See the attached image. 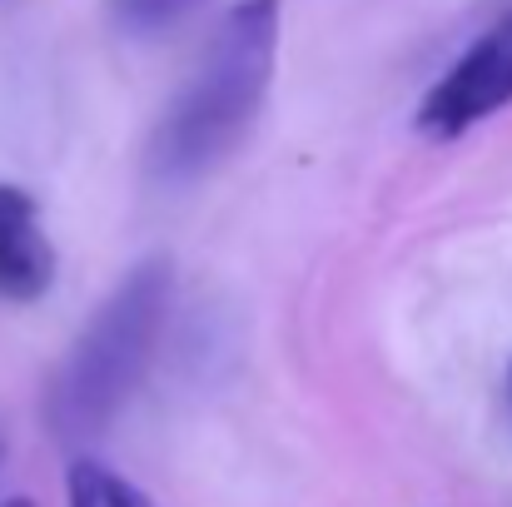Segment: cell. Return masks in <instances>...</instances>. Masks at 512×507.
I'll list each match as a JSON object with an SVG mask.
<instances>
[{
  "mask_svg": "<svg viewBox=\"0 0 512 507\" xmlns=\"http://www.w3.org/2000/svg\"><path fill=\"white\" fill-rule=\"evenodd\" d=\"M279 60V0H234L199 70L160 115L145 169L155 184H189L219 165L259 120Z\"/></svg>",
  "mask_w": 512,
  "mask_h": 507,
  "instance_id": "1",
  "label": "cell"
},
{
  "mask_svg": "<svg viewBox=\"0 0 512 507\" xmlns=\"http://www.w3.org/2000/svg\"><path fill=\"white\" fill-rule=\"evenodd\" d=\"M170 299L174 264L165 254H150L95 309L90 329L65 353V363L50 383V398H45V423L65 448L95 443L115 423V413L130 403V393L140 388V378L155 358V343L165 334Z\"/></svg>",
  "mask_w": 512,
  "mask_h": 507,
  "instance_id": "2",
  "label": "cell"
},
{
  "mask_svg": "<svg viewBox=\"0 0 512 507\" xmlns=\"http://www.w3.org/2000/svg\"><path fill=\"white\" fill-rule=\"evenodd\" d=\"M503 105H512V10L493 20L423 95L418 130L428 140H458L488 115H498Z\"/></svg>",
  "mask_w": 512,
  "mask_h": 507,
  "instance_id": "3",
  "label": "cell"
},
{
  "mask_svg": "<svg viewBox=\"0 0 512 507\" xmlns=\"http://www.w3.org/2000/svg\"><path fill=\"white\" fill-rule=\"evenodd\" d=\"M55 284V244L25 189L0 184V299L35 304Z\"/></svg>",
  "mask_w": 512,
  "mask_h": 507,
  "instance_id": "4",
  "label": "cell"
},
{
  "mask_svg": "<svg viewBox=\"0 0 512 507\" xmlns=\"http://www.w3.org/2000/svg\"><path fill=\"white\" fill-rule=\"evenodd\" d=\"M65 498H70V507H150V498L135 483H125L120 473H110L95 458H75L70 463Z\"/></svg>",
  "mask_w": 512,
  "mask_h": 507,
  "instance_id": "5",
  "label": "cell"
},
{
  "mask_svg": "<svg viewBox=\"0 0 512 507\" xmlns=\"http://www.w3.org/2000/svg\"><path fill=\"white\" fill-rule=\"evenodd\" d=\"M199 5H209V0H105L110 25L120 35H135V40H150V35H165L174 25H184Z\"/></svg>",
  "mask_w": 512,
  "mask_h": 507,
  "instance_id": "6",
  "label": "cell"
},
{
  "mask_svg": "<svg viewBox=\"0 0 512 507\" xmlns=\"http://www.w3.org/2000/svg\"><path fill=\"white\" fill-rule=\"evenodd\" d=\"M5 507H35V503H25V498H10V503H5Z\"/></svg>",
  "mask_w": 512,
  "mask_h": 507,
  "instance_id": "7",
  "label": "cell"
},
{
  "mask_svg": "<svg viewBox=\"0 0 512 507\" xmlns=\"http://www.w3.org/2000/svg\"><path fill=\"white\" fill-rule=\"evenodd\" d=\"M508 413H512V368H508Z\"/></svg>",
  "mask_w": 512,
  "mask_h": 507,
  "instance_id": "8",
  "label": "cell"
}]
</instances>
